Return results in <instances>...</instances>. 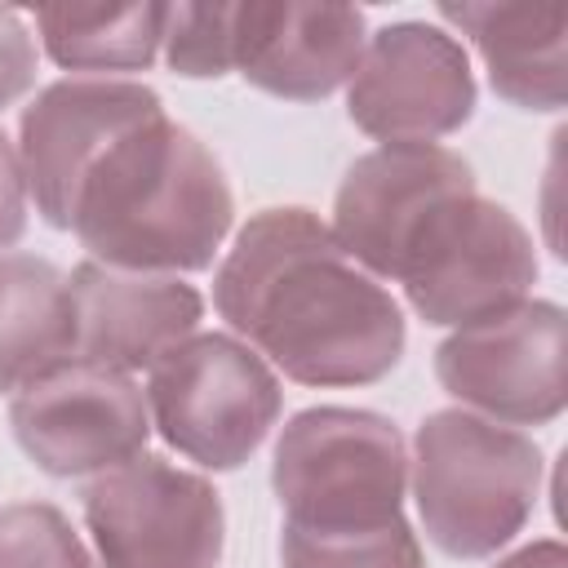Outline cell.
Listing matches in <instances>:
<instances>
[{"label":"cell","mask_w":568,"mask_h":568,"mask_svg":"<svg viewBox=\"0 0 568 568\" xmlns=\"http://www.w3.org/2000/svg\"><path fill=\"white\" fill-rule=\"evenodd\" d=\"M169 4H44L40 44L62 71H146L164 49Z\"/></svg>","instance_id":"cell-17"},{"label":"cell","mask_w":568,"mask_h":568,"mask_svg":"<svg viewBox=\"0 0 568 568\" xmlns=\"http://www.w3.org/2000/svg\"><path fill=\"white\" fill-rule=\"evenodd\" d=\"M537 271L528 226L506 204L466 191L422 222L395 284L417 320L435 328H470L519 306L537 284Z\"/></svg>","instance_id":"cell-6"},{"label":"cell","mask_w":568,"mask_h":568,"mask_svg":"<svg viewBox=\"0 0 568 568\" xmlns=\"http://www.w3.org/2000/svg\"><path fill=\"white\" fill-rule=\"evenodd\" d=\"M231 222L235 195L222 164L164 106L93 155L67 213V231L93 262L138 275L213 266Z\"/></svg>","instance_id":"cell-2"},{"label":"cell","mask_w":568,"mask_h":568,"mask_svg":"<svg viewBox=\"0 0 568 568\" xmlns=\"http://www.w3.org/2000/svg\"><path fill=\"white\" fill-rule=\"evenodd\" d=\"M18 448L53 479L106 475L151 439L146 395L129 373L67 359L53 373L22 386L9 404Z\"/></svg>","instance_id":"cell-9"},{"label":"cell","mask_w":568,"mask_h":568,"mask_svg":"<svg viewBox=\"0 0 568 568\" xmlns=\"http://www.w3.org/2000/svg\"><path fill=\"white\" fill-rule=\"evenodd\" d=\"M231 71L284 102H320L351 84L368 27L351 4L248 0L235 4Z\"/></svg>","instance_id":"cell-13"},{"label":"cell","mask_w":568,"mask_h":568,"mask_svg":"<svg viewBox=\"0 0 568 568\" xmlns=\"http://www.w3.org/2000/svg\"><path fill=\"white\" fill-rule=\"evenodd\" d=\"M439 386L497 426H550L568 404V315L559 302L519 306L453 328L435 346Z\"/></svg>","instance_id":"cell-8"},{"label":"cell","mask_w":568,"mask_h":568,"mask_svg":"<svg viewBox=\"0 0 568 568\" xmlns=\"http://www.w3.org/2000/svg\"><path fill=\"white\" fill-rule=\"evenodd\" d=\"M493 568H568V550L559 537H541V541H528L515 555L497 559Z\"/></svg>","instance_id":"cell-23"},{"label":"cell","mask_w":568,"mask_h":568,"mask_svg":"<svg viewBox=\"0 0 568 568\" xmlns=\"http://www.w3.org/2000/svg\"><path fill=\"white\" fill-rule=\"evenodd\" d=\"M67 284L75 306V359L115 373L155 368L204 320V297L178 275H138L89 257Z\"/></svg>","instance_id":"cell-14"},{"label":"cell","mask_w":568,"mask_h":568,"mask_svg":"<svg viewBox=\"0 0 568 568\" xmlns=\"http://www.w3.org/2000/svg\"><path fill=\"white\" fill-rule=\"evenodd\" d=\"M475 71L462 40L435 22H386L346 84V115L386 142H435L475 115Z\"/></svg>","instance_id":"cell-10"},{"label":"cell","mask_w":568,"mask_h":568,"mask_svg":"<svg viewBox=\"0 0 568 568\" xmlns=\"http://www.w3.org/2000/svg\"><path fill=\"white\" fill-rule=\"evenodd\" d=\"M36 84V36L22 9L0 4V106L18 102Z\"/></svg>","instance_id":"cell-21"},{"label":"cell","mask_w":568,"mask_h":568,"mask_svg":"<svg viewBox=\"0 0 568 568\" xmlns=\"http://www.w3.org/2000/svg\"><path fill=\"white\" fill-rule=\"evenodd\" d=\"M75 359L71 284L49 257L0 253V395Z\"/></svg>","instance_id":"cell-16"},{"label":"cell","mask_w":568,"mask_h":568,"mask_svg":"<svg viewBox=\"0 0 568 568\" xmlns=\"http://www.w3.org/2000/svg\"><path fill=\"white\" fill-rule=\"evenodd\" d=\"M27 231V178L18 146L0 129V248H13Z\"/></svg>","instance_id":"cell-22"},{"label":"cell","mask_w":568,"mask_h":568,"mask_svg":"<svg viewBox=\"0 0 568 568\" xmlns=\"http://www.w3.org/2000/svg\"><path fill=\"white\" fill-rule=\"evenodd\" d=\"M271 488L293 532L386 528L404 519L408 444L373 408H302L275 439Z\"/></svg>","instance_id":"cell-4"},{"label":"cell","mask_w":568,"mask_h":568,"mask_svg":"<svg viewBox=\"0 0 568 568\" xmlns=\"http://www.w3.org/2000/svg\"><path fill=\"white\" fill-rule=\"evenodd\" d=\"M0 568H93V559L53 501H13L0 506Z\"/></svg>","instance_id":"cell-19"},{"label":"cell","mask_w":568,"mask_h":568,"mask_svg":"<svg viewBox=\"0 0 568 568\" xmlns=\"http://www.w3.org/2000/svg\"><path fill=\"white\" fill-rule=\"evenodd\" d=\"M213 306L240 342L302 386H373L408 342L404 311L302 204L262 209L213 275Z\"/></svg>","instance_id":"cell-1"},{"label":"cell","mask_w":568,"mask_h":568,"mask_svg":"<svg viewBox=\"0 0 568 568\" xmlns=\"http://www.w3.org/2000/svg\"><path fill=\"white\" fill-rule=\"evenodd\" d=\"M408 484L430 546L448 559H488L537 510L541 448L470 408H439L413 435Z\"/></svg>","instance_id":"cell-3"},{"label":"cell","mask_w":568,"mask_h":568,"mask_svg":"<svg viewBox=\"0 0 568 568\" xmlns=\"http://www.w3.org/2000/svg\"><path fill=\"white\" fill-rule=\"evenodd\" d=\"M470 36L488 84L519 111H559L568 98V13L559 4H439Z\"/></svg>","instance_id":"cell-15"},{"label":"cell","mask_w":568,"mask_h":568,"mask_svg":"<svg viewBox=\"0 0 568 568\" xmlns=\"http://www.w3.org/2000/svg\"><path fill=\"white\" fill-rule=\"evenodd\" d=\"M151 430L204 470H240L284 413L275 368L235 333H191L146 377Z\"/></svg>","instance_id":"cell-5"},{"label":"cell","mask_w":568,"mask_h":568,"mask_svg":"<svg viewBox=\"0 0 568 568\" xmlns=\"http://www.w3.org/2000/svg\"><path fill=\"white\" fill-rule=\"evenodd\" d=\"M235 4H169L164 22V62L186 80H217L231 71L235 49Z\"/></svg>","instance_id":"cell-20"},{"label":"cell","mask_w":568,"mask_h":568,"mask_svg":"<svg viewBox=\"0 0 568 568\" xmlns=\"http://www.w3.org/2000/svg\"><path fill=\"white\" fill-rule=\"evenodd\" d=\"M84 524L102 568H217L226 515L217 488L155 453L84 488Z\"/></svg>","instance_id":"cell-7"},{"label":"cell","mask_w":568,"mask_h":568,"mask_svg":"<svg viewBox=\"0 0 568 568\" xmlns=\"http://www.w3.org/2000/svg\"><path fill=\"white\" fill-rule=\"evenodd\" d=\"M284 568H426L408 519L368 532H280Z\"/></svg>","instance_id":"cell-18"},{"label":"cell","mask_w":568,"mask_h":568,"mask_svg":"<svg viewBox=\"0 0 568 568\" xmlns=\"http://www.w3.org/2000/svg\"><path fill=\"white\" fill-rule=\"evenodd\" d=\"M164 98L151 84L138 80H58L40 89L18 120V160L27 178V195L36 200V213L67 231L71 195L80 173L93 164V155L133 120L160 111Z\"/></svg>","instance_id":"cell-12"},{"label":"cell","mask_w":568,"mask_h":568,"mask_svg":"<svg viewBox=\"0 0 568 568\" xmlns=\"http://www.w3.org/2000/svg\"><path fill=\"white\" fill-rule=\"evenodd\" d=\"M466 191H475V169L457 151L386 142L346 169L328 231L373 280H395L422 222Z\"/></svg>","instance_id":"cell-11"}]
</instances>
